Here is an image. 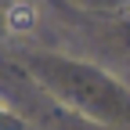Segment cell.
Listing matches in <instances>:
<instances>
[{
	"label": "cell",
	"instance_id": "cell-1",
	"mask_svg": "<svg viewBox=\"0 0 130 130\" xmlns=\"http://www.w3.org/2000/svg\"><path fill=\"white\" fill-rule=\"evenodd\" d=\"M4 22H7L11 32H29L32 25H36V7L25 4V0H18V4H11V7H7Z\"/></svg>",
	"mask_w": 130,
	"mask_h": 130
}]
</instances>
